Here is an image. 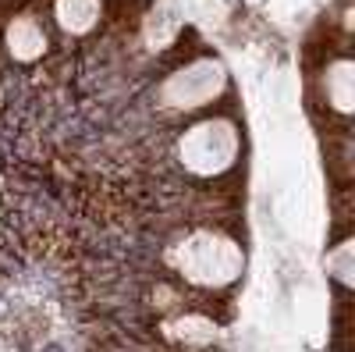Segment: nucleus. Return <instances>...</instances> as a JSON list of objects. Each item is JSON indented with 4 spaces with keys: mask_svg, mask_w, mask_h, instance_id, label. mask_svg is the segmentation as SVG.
Wrapping results in <instances>:
<instances>
[{
    "mask_svg": "<svg viewBox=\"0 0 355 352\" xmlns=\"http://www.w3.org/2000/svg\"><path fill=\"white\" fill-rule=\"evenodd\" d=\"M50 15L64 36H89L103 18V0H53Z\"/></svg>",
    "mask_w": 355,
    "mask_h": 352,
    "instance_id": "0eeeda50",
    "label": "nucleus"
},
{
    "mask_svg": "<svg viewBox=\"0 0 355 352\" xmlns=\"http://www.w3.org/2000/svg\"><path fill=\"white\" fill-rule=\"evenodd\" d=\"M227 93V72L217 57H196V61L174 68L157 85V103L171 114H192L210 107L217 97Z\"/></svg>",
    "mask_w": 355,
    "mask_h": 352,
    "instance_id": "7ed1b4c3",
    "label": "nucleus"
},
{
    "mask_svg": "<svg viewBox=\"0 0 355 352\" xmlns=\"http://www.w3.org/2000/svg\"><path fill=\"white\" fill-rule=\"evenodd\" d=\"M345 25H348V28H355V8H352V11L345 15Z\"/></svg>",
    "mask_w": 355,
    "mask_h": 352,
    "instance_id": "1a4fd4ad",
    "label": "nucleus"
},
{
    "mask_svg": "<svg viewBox=\"0 0 355 352\" xmlns=\"http://www.w3.org/2000/svg\"><path fill=\"white\" fill-rule=\"evenodd\" d=\"M323 100L334 114H355V57H334L323 68Z\"/></svg>",
    "mask_w": 355,
    "mask_h": 352,
    "instance_id": "39448f33",
    "label": "nucleus"
},
{
    "mask_svg": "<svg viewBox=\"0 0 355 352\" xmlns=\"http://www.w3.org/2000/svg\"><path fill=\"white\" fill-rule=\"evenodd\" d=\"M327 271H331V278L338 285H345V288L355 292V235H352V239H345V242H338L327 253Z\"/></svg>",
    "mask_w": 355,
    "mask_h": 352,
    "instance_id": "6e6552de",
    "label": "nucleus"
},
{
    "mask_svg": "<svg viewBox=\"0 0 355 352\" xmlns=\"http://www.w3.org/2000/svg\"><path fill=\"white\" fill-rule=\"evenodd\" d=\"M167 263L192 288L214 292V288H227L242 278L245 253L231 235H224L217 228H192L178 242H171Z\"/></svg>",
    "mask_w": 355,
    "mask_h": 352,
    "instance_id": "f257e3e1",
    "label": "nucleus"
},
{
    "mask_svg": "<svg viewBox=\"0 0 355 352\" xmlns=\"http://www.w3.org/2000/svg\"><path fill=\"white\" fill-rule=\"evenodd\" d=\"M50 50V36H46V25L40 15L33 11H21L4 25V53L8 61L15 65H36L43 61V53Z\"/></svg>",
    "mask_w": 355,
    "mask_h": 352,
    "instance_id": "20e7f679",
    "label": "nucleus"
},
{
    "mask_svg": "<svg viewBox=\"0 0 355 352\" xmlns=\"http://www.w3.org/2000/svg\"><path fill=\"white\" fill-rule=\"evenodd\" d=\"M160 335L178 345V349H202V345H210L217 342V324L210 317H202V313H178L171 320H164L160 324Z\"/></svg>",
    "mask_w": 355,
    "mask_h": 352,
    "instance_id": "423d86ee",
    "label": "nucleus"
},
{
    "mask_svg": "<svg viewBox=\"0 0 355 352\" xmlns=\"http://www.w3.org/2000/svg\"><path fill=\"white\" fill-rule=\"evenodd\" d=\"M174 157L192 178H217L242 157V132L231 117H199L174 142Z\"/></svg>",
    "mask_w": 355,
    "mask_h": 352,
    "instance_id": "f03ea898",
    "label": "nucleus"
}]
</instances>
